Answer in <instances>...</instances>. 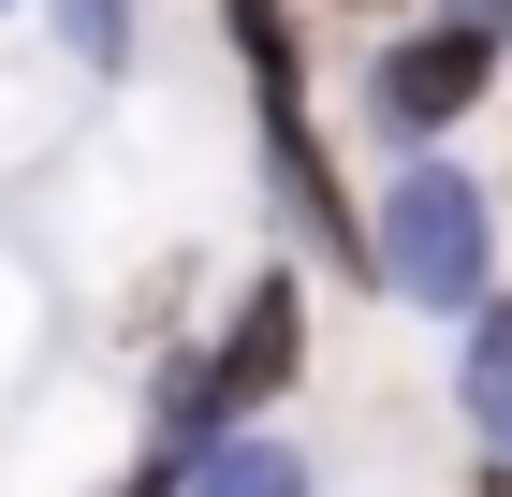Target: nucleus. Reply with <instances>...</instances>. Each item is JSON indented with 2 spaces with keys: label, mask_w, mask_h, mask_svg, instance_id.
Returning a JSON list of instances; mask_svg holds the SVG:
<instances>
[{
  "label": "nucleus",
  "mask_w": 512,
  "mask_h": 497,
  "mask_svg": "<svg viewBox=\"0 0 512 497\" xmlns=\"http://www.w3.org/2000/svg\"><path fill=\"white\" fill-rule=\"evenodd\" d=\"M132 497H161V483H132Z\"/></svg>",
  "instance_id": "9"
},
{
  "label": "nucleus",
  "mask_w": 512,
  "mask_h": 497,
  "mask_svg": "<svg viewBox=\"0 0 512 497\" xmlns=\"http://www.w3.org/2000/svg\"><path fill=\"white\" fill-rule=\"evenodd\" d=\"M454 395H469V424H483V454L512 468V322H469V366H454Z\"/></svg>",
  "instance_id": "5"
},
{
  "label": "nucleus",
  "mask_w": 512,
  "mask_h": 497,
  "mask_svg": "<svg viewBox=\"0 0 512 497\" xmlns=\"http://www.w3.org/2000/svg\"><path fill=\"white\" fill-rule=\"evenodd\" d=\"M235 44H249V88H264V161H278V191L308 205V234H352V220H337V191H322L308 117H293V15H278V0H235Z\"/></svg>",
  "instance_id": "2"
},
{
  "label": "nucleus",
  "mask_w": 512,
  "mask_h": 497,
  "mask_svg": "<svg viewBox=\"0 0 512 497\" xmlns=\"http://www.w3.org/2000/svg\"><path fill=\"white\" fill-rule=\"evenodd\" d=\"M483 103V30H425L381 59V132H439V117Z\"/></svg>",
  "instance_id": "3"
},
{
  "label": "nucleus",
  "mask_w": 512,
  "mask_h": 497,
  "mask_svg": "<svg viewBox=\"0 0 512 497\" xmlns=\"http://www.w3.org/2000/svg\"><path fill=\"white\" fill-rule=\"evenodd\" d=\"M483 497H512V483H498V468H483Z\"/></svg>",
  "instance_id": "8"
},
{
  "label": "nucleus",
  "mask_w": 512,
  "mask_h": 497,
  "mask_svg": "<svg viewBox=\"0 0 512 497\" xmlns=\"http://www.w3.org/2000/svg\"><path fill=\"white\" fill-rule=\"evenodd\" d=\"M191 497H308V468L278 454V439H220V454H205V483Z\"/></svg>",
  "instance_id": "6"
},
{
  "label": "nucleus",
  "mask_w": 512,
  "mask_h": 497,
  "mask_svg": "<svg viewBox=\"0 0 512 497\" xmlns=\"http://www.w3.org/2000/svg\"><path fill=\"white\" fill-rule=\"evenodd\" d=\"M59 30H74V59L118 74V59H132V0H59Z\"/></svg>",
  "instance_id": "7"
},
{
  "label": "nucleus",
  "mask_w": 512,
  "mask_h": 497,
  "mask_svg": "<svg viewBox=\"0 0 512 497\" xmlns=\"http://www.w3.org/2000/svg\"><path fill=\"white\" fill-rule=\"evenodd\" d=\"M293 337H308V307H293V278H264V293L235 307V351H220V395H278V381H293Z\"/></svg>",
  "instance_id": "4"
},
{
  "label": "nucleus",
  "mask_w": 512,
  "mask_h": 497,
  "mask_svg": "<svg viewBox=\"0 0 512 497\" xmlns=\"http://www.w3.org/2000/svg\"><path fill=\"white\" fill-rule=\"evenodd\" d=\"M366 249H381V278H395L410 307H469V293H483V191L454 176V161H410Z\"/></svg>",
  "instance_id": "1"
}]
</instances>
